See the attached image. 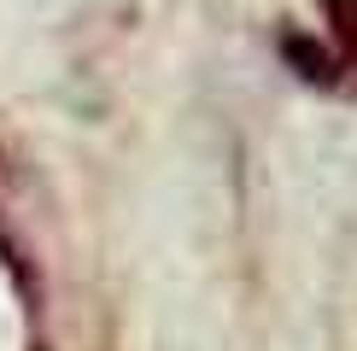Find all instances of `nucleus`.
Wrapping results in <instances>:
<instances>
[{"mask_svg":"<svg viewBox=\"0 0 357 351\" xmlns=\"http://www.w3.org/2000/svg\"><path fill=\"white\" fill-rule=\"evenodd\" d=\"M328 18H334V36L346 41V53L357 58V0H328Z\"/></svg>","mask_w":357,"mask_h":351,"instance_id":"obj_1","label":"nucleus"}]
</instances>
